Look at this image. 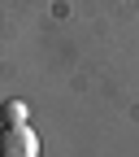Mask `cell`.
Wrapping results in <instances>:
<instances>
[{
	"label": "cell",
	"mask_w": 139,
	"mask_h": 157,
	"mask_svg": "<svg viewBox=\"0 0 139 157\" xmlns=\"http://www.w3.org/2000/svg\"><path fill=\"white\" fill-rule=\"evenodd\" d=\"M0 157H39V135L26 122H0Z\"/></svg>",
	"instance_id": "6da1fadb"
},
{
	"label": "cell",
	"mask_w": 139,
	"mask_h": 157,
	"mask_svg": "<svg viewBox=\"0 0 139 157\" xmlns=\"http://www.w3.org/2000/svg\"><path fill=\"white\" fill-rule=\"evenodd\" d=\"M0 122H26V105L22 101H5L0 105Z\"/></svg>",
	"instance_id": "7a4b0ae2"
}]
</instances>
